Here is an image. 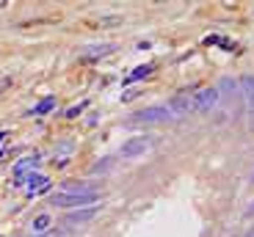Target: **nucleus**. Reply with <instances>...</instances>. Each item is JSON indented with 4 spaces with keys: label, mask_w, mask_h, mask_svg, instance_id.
<instances>
[{
    "label": "nucleus",
    "mask_w": 254,
    "mask_h": 237,
    "mask_svg": "<svg viewBox=\"0 0 254 237\" xmlns=\"http://www.w3.org/2000/svg\"><path fill=\"white\" fill-rule=\"evenodd\" d=\"M172 119H174L172 110L158 105V108H144L138 113H133L127 119V124H166V122H172Z\"/></svg>",
    "instance_id": "nucleus-1"
},
{
    "label": "nucleus",
    "mask_w": 254,
    "mask_h": 237,
    "mask_svg": "<svg viewBox=\"0 0 254 237\" xmlns=\"http://www.w3.org/2000/svg\"><path fill=\"white\" fill-rule=\"evenodd\" d=\"M50 204H56V207H72V210L97 207V204H100V193H86V196H64V193H56V196H50Z\"/></svg>",
    "instance_id": "nucleus-2"
},
{
    "label": "nucleus",
    "mask_w": 254,
    "mask_h": 237,
    "mask_svg": "<svg viewBox=\"0 0 254 237\" xmlns=\"http://www.w3.org/2000/svg\"><path fill=\"white\" fill-rule=\"evenodd\" d=\"M218 99H221L218 89H202V91H196V94H193V110H199V113L213 110L218 105Z\"/></svg>",
    "instance_id": "nucleus-3"
},
{
    "label": "nucleus",
    "mask_w": 254,
    "mask_h": 237,
    "mask_svg": "<svg viewBox=\"0 0 254 237\" xmlns=\"http://www.w3.org/2000/svg\"><path fill=\"white\" fill-rule=\"evenodd\" d=\"M152 146V141L146 138V135H138V138H130V141L122 146V157H138V154H144L146 149Z\"/></svg>",
    "instance_id": "nucleus-4"
},
{
    "label": "nucleus",
    "mask_w": 254,
    "mask_h": 237,
    "mask_svg": "<svg viewBox=\"0 0 254 237\" xmlns=\"http://www.w3.org/2000/svg\"><path fill=\"white\" fill-rule=\"evenodd\" d=\"M97 212H100V204H97V207H83V210L66 215V218H64V226H66V229H72V226H80V224H86V221L94 218Z\"/></svg>",
    "instance_id": "nucleus-5"
},
{
    "label": "nucleus",
    "mask_w": 254,
    "mask_h": 237,
    "mask_svg": "<svg viewBox=\"0 0 254 237\" xmlns=\"http://www.w3.org/2000/svg\"><path fill=\"white\" fill-rule=\"evenodd\" d=\"M39 166V154H31V157H25V160H17L14 163V182L17 185H25V177L31 168Z\"/></svg>",
    "instance_id": "nucleus-6"
},
{
    "label": "nucleus",
    "mask_w": 254,
    "mask_h": 237,
    "mask_svg": "<svg viewBox=\"0 0 254 237\" xmlns=\"http://www.w3.org/2000/svg\"><path fill=\"white\" fill-rule=\"evenodd\" d=\"M169 110H172L174 116L190 113V110H193V94H188V91H183V94L172 96V105H169Z\"/></svg>",
    "instance_id": "nucleus-7"
},
{
    "label": "nucleus",
    "mask_w": 254,
    "mask_h": 237,
    "mask_svg": "<svg viewBox=\"0 0 254 237\" xmlns=\"http://www.w3.org/2000/svg\"><path fill=\"white\" fill-rule=\"evenodd\" d=\"M61 193L64 196H86V193H94V188L83 180H69V182H61Z\"/></svg>",
    "instance_id": "nucleus-8"
},
{
    "label": "nucleus",
    "mask_w": 254,
    "mask_h": 237,
    "mask_svg": "<svg viewBox=\"0 0 254 237\" xmlns=\"http://www.w3.org/2000/svg\"><path fill=\"white\" fill-rule=\"evenodd\" d=\"M114 50H116L114 45H91V47H83V50H80V58H83V61H97V58L111 55Z\"/></svg>",
    "instance_id": "nucleus-9"
},
{
    "label": "nucleus",
    "mask_w": 254,
    "mask_h": 237,
    "mask_svg": "<svg viewBox=\"0 0 254 237\" xmlns=\"http://www.w3.org/2000/svg\"><path fill=\"white\" fill-rule=\"evenodd\" d=\"M241 89H243V96H246L249 116H252V127H254V77H243V80H241Z\"/></svg>",
    "instance_id": "nucleus-10"
},
{
    "label": "nucleus",
    "mask_w": 254,
    "mask_h": 237,
    "mask_svg": "<svg viewBox=\"0 0 254 237\" xmlns=\"http://www.w3.org/2000/svg\"><path fill=\"white\" fill-rule=\"evenodd\" d=\"M28 188H31V190H28V196L45 193L47 188H50V180H47V177H39V174H31V177H28Z\"/></svg>",
    "instance_id": "nucleus-11"
},
{
    "label": "nucleus",
    "mask_w": 254,
    "mask_h": 237,
    "mask_svg": "<svg viewBox=\"0 0 254 237\" xmlns=\"http://www.w3.org/2000/svg\"><path fill=\"white\" fill-rule=\"evenodd\" d=\"M152 69H155L152 64H141V66H135V69L130 72V75H127L125 83H127V86H130V83H138L141 77H149V75H152Z\"/></svg>",
    "instance_id": "nucleus-12"
},
{
    "label": "nucleus",
    "mask_w": 254,
    "mask_h": 237,
    "mask_svg": "<svg viewBox=\"0 0 254 237\" xmlns=\"http://www.w3.org/2000/svg\"><path fill=\"white\" fill-rule=\"evenodd\" d=\"M47 226H50V215H39V218L33 221V229H36L39 235H42V232H45Z\"/></svg>",
    "instance_id": "nucleus-13"
},
{
    "label": "nucleus",
    "mask_w": 254,
    "mask_h": 237,
    "mask_svg": "<svg viewBox=\"0 0 254 237\" xmlns=\"http://www.w3.org/2000/svg\"><path fill=\"white\" fill-rule=\"evenodd\" d=\"M53 105H56V99L47 96V99H42V105H36V113H47V110H53Z\"/></svg>",
    "instance_id": "nucleus-14"
},
{
    "label": "nucleus",
    "mask_w": 254,
    "mask_h": 237,
    "mask_svg": "<svg viewBox=\"0 0 254 237\" xmlns=\"http://www.w3.org/2000/svg\"><path fill=\"white\" fill-rule=\"evenodd\" d=\"M108 166H111V160L105 157V160H100L94 168H91V174H102V171H108Z\"/></svg>",
    "instance_id": "nucleus-15"
},
{
    "label": "nucleus",
    "mask_w": 254,
    "mask_h": 237,
    "mask_svg": "<svg viewBox=\"0 0 254 237\" xmlns=\"http://www.w3.org/2000/svg\"><path fill=\"white\" fill-rule=\"evenodd\" d=\"M83 105H86V102H83ZM83 105H77V108H72V110H69V113H66V116H77V113H80V110H83Z\"/></svg>",
    "instance_id": "nucleus-16"
},
{
    "label": "nucleus",
    "mask_w": 254,
    "mask_h": 237,
    "mask_svg": "<svg viewBox=\"0 0 254 237\" xmlns=\"http://www.w3.org/2000/svg\"><path fill=\"white\" fill-rule=\"evenodd\" d=\"M246 237H254V229H249V235Z\"/></svg>",
    "instance_id": "nucleus-17"
},
{
    "label": "nucleus",
    "mask_w": 254,
    "mask_h": 237,
    "mask_svg": "<svg viewBox=\"0 0 254 237\" xmlns=\"http://www.w3.org/2000/svg\"><path fill=\"white\" fill-rule=\"evenodd\" d=\"M3 138H6V133H0V141H3Z\"/></svg>",
    "instance_id": "nucleus-18"
}]
</instances>
